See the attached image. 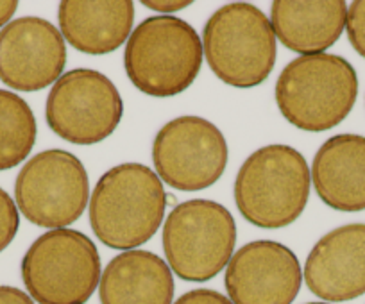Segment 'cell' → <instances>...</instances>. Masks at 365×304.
Segmentation results:
<instances>
[{"mask_svg":"<svg viewBox=\"0 0 365 304\" xmlns=\"http://www.w3.org/2000/svg\"><path fill=\"white\" fill-rule=\"evenodd\" d=\"M310 169L299 150L267 145L252 152L235 181V202L247 222L265 229L290 226L310 197Z\"/></svg>","mask_w":365,"mask_h":304,"instance_id":"4","label":"cell"},{"mask_svg":"<svg viewBox=\"0 0 365 304\" xmlns=\"http://www.w3.org/2000/svg\"><path fill=\"white\" fill-rule=\"evenodd\" d=\"M304 281L314 295L329 303L364 295L365 224H347L322 236L307 258Z\"/></svg>","mask_w":365,"mask_h":304,"instance_id":"13","label":"cell"},{"mask_svg":"<svg viewBox=\"0 0 365 304\" xmlns=\"http://www.w3.org/2000/svg\"><path fill=\"white\" fill-rule=\"evenodd\" d=\"M358 78L347 59L335 54L301 56L276 83V103L297 129L322 132L339 125L353 110Z\"/></svg>","mask_w":365,"mask_h":304,"instance_id":"2","label":"cell"},{"mask_svg":"<svg viewBox=\"0 0 365 304\" xmlns=\"http://www.w3.org/2000/svg\"><path fill=\"white\" fill-rule=\"evenodd\" d=\"M99 297L101 304H172V271L154 253L125 251L104 268Z\"/></svg>","mask_w":365,"mask_h":304,"instance_id":"17","label":"cell"},{"mask_svg":"<svg viewBox=\"0 0 365 304\" xmlns=\"http://www.w3.org/2000/svg\"><path fill=\"white\" fill-rule=\"evenodd\" d=\"M16 8H19L16 0H0V27L8 26L16 13Z\"/></svg>","mask_w":365,"mask_h":304,"instance_id":"24","label":"cell"},{"mask_svg":"<svg viewBox=\"0 0 365 304\" xmlns=\"http://www.w3.org/2000/svg\"><path fill=\"white\" fill-rule=\"evenodd\" d=\"M36 143V118L16 93L0 90V170L19 167Z\"/></svg>","mask_w":365,"mask_h":304,"instance_id":"18","label":"cell"},{"mask_svg":"<svg viewBox=\"0 0 365 304\" xmlns=\"http://www.w3.org/2000/svg\"><path fill=\"white\" fill-rule=\"evenodd\" d=\"M63 38L84 54L103 56L117 51L135 22V6L129 0H65L59 4Z\"/></svg>","mask_w":365,"mask_h":304,"instance_id":"15","label":"cell"},{"mask_svg":"<svg viewBox=\"0 0 365 304\" xmlns=\"http://www.w3.org/2000/svg\"><path fill=\"white\" fill-rule=\"evenodd\" d=\"M19 209L31 224L63 229L86 209L90 181L83 162L61 149L43 150L16 176Z\"/></svg>","mask_w":365,"mask_h":304,"instance_id":"8","label":"cell"},{"mask_svg":"<svg viewBox=\"0 0 365 304\" xmlns=\"http://www.w3.org/2000/svg\"><path fill=\"white\" fill-rule=\"evenodd\" d=\"M66 65L61 33L48 20L22 16L0 31V81L19 92L56 85Z\"/></svg>","mask_w":365,"mask_h":304,"instance_id":"11","label":"cell"},{"mask_svg":"<svg viewBox=\"0 0 365 304\" xmlns=\"http://www.w3.org/2000/svg\"><path fill=\"white\" fill-rule=\"evenodd\" d=\"M158 177L182 192L210 188L227 165V143L222 131L201 117H179L158 131L153 143Z\"/></svg>","mask_w":365,"mask_h":304,"instance_id":"10","label":"cell"},{"mask_svg":"<svg viewBox=\"0 0 365 304\" xmlns=\"http://www.w3.org/2000/svg\"><path fill=\"white\" fill-rule=\"evenodd\" d=\"M20 216L15 201L6 190L0 188V253L8 249L19 233Z\"/></svg>","mask_w":365,"mask_h":304,"instance_id":"19","label":"cell"},{"mask_svg":"<svg viewBox=\"0 0 365 304\" xmlns=\"http://www.w3.org/2000/svg\"><path fill=\"white\" fill-rule=\"evenodd\" d=\"M347 38L354 51L365 58V0H356L347 9Z\"/></svg>","mask_w":365,"mask_h":304,"instance_id":"20","label":"cell"},{"mask_svg":"<svg viewBox=\"0 0 365 304\" xmlns=\"http://www.w3.org/2000/svg\"><path fill=\"white\" fill-rule=\"evenodd\" d=\"M346 20L344 0H278L270 9L276 38L304 56H315L336 43Z\"/></svg>","mask_w":365,"mask_h":304,"instance_id":"16","label":"cell"},{"mask_svg":"<svg viewBox=\"0 0 365 304\" xmlns=\"http://www.w3.org/2000/svg\"><path fill=\"white\" fill-rule=\"evenodd\" d=\"M202 54L201 38L190 23L175 16H153L129 36L124 68L145 95L174 97L197 79Z\"/></svg>","mask_w":365,"mask_h":304,"instance_id":"3","label":"cell"},{"mask_svg":"<svg viewBox=\"0 0 365 304\" xmlns=\"http://www.w3.org/2000/svg\"><path fill=\"white\" fill-rule=\"evenodd\" d=\"M202 52L217 78L235 88L265 81L276 65V33L265 13L233 2L217 9L205 26Z\"/></svg>","mask_w":365,"mask_h":304,"instance_id":"5","label":"cell"},{"mask_svg":"<svg viewBox=\"0 0 365 304\" xmlns=\"http://www.w3.org/2000/svg\"><path fill=\"white\" fill-rule=\"evenodd\" d=\"M303 283L296 254L279 242L258 240L240 247L226 268L233 304H292Z\"/></svg>","mask_w":365,"mask_h":304,"instance_id":"12","label":"cell"},{"mask_svg":"<svg viewBox=\"0 0 365 304\" xmlns=\"http://www.w3.org/2000/svg\"><path fill=\"white\" fill-rule=\"evenodd\" d=\"M307 304H328V303H307Z\"/></svg>","mask_w":365,"mask_h":304,"instance_id":"25","label":"cell"},{"mask_svg":"<svg viewBox=\"0 0 365 304\" xmlns=\"http://www.w3.org/2000/svg\"><path fill=\"white\" fill-rule=\"evenodd\" d=\"M319 199L336 211L365 209V136L336 135L326 140L312 165Z\"/></svg>","mask_w":365,"mask_h":304,"instance_id":"14","label":"cell"},{"mask_svg":"<svg viewBox=\"0 0 365 304\" xmlns=\"http://www.w3.org/2000/svg\"><path fill=\"white\" fill-rule=\"evenodd\" d=\"M167 194L158 174L140 163H124L97 181L90 197V224L104 246L129 251L160 229Z\"/></svg>","mask_w":365,"mask_h":304,"instance_id":"1","label":"cell"},{"mask_svg":"<svg viewBox=\"0 0 365 304\" xmlns=\"http://www.w3.org/2000/svg\"><path fill=\"white\" fill-rule=\"evenodd\" d=\"M237 243V224L230 209L208 199L181 202L163 224L168 267L182 281L202 283L230 263Z\"/></svg>","mask_w":365,"mask_h":304,"instance_id":"6","label":"cell"},{"mask_svg":"<svg viewBox=\"0 0 365 304\" xmlns=\"http://www.w3.org/2000/svg\"><path fill=\"white\" fill-rule=\"evenodd\" d=\"M22 279L36 303L84 304L101 281L99 251L84 233L52 229L27 249Z\"/></svg>","mask_w":365,"mask_h":304,"instance_id":"7","label":"cell"},{"mask_svg":"<svg viewBox=\"0 0 365 304\" xmlns=\"http://www.w3.org/2000/svg\"><path fill=\"white\" fill-rule=\"evenodd\" d=\"M192 2L190 0H145L143 6L149 9H154V11H160V13H174L179 11V9H185L188 8Z\"/></svg>","mask_w":365,"mask_h":304,"instance_id":"22","label":"cell"},{"mask_svg":"<svg viewBox=\"0 0 365 304\" xmlns=\"http://www.w3.org/2000/svg\"><path fill=\"white\" fill-rule=\"evenodd\" d=\"M124 115L117 86L97 70L76 68L52 86L45 106L47 124L59 138L93 145L110 138Z\"/></svg>","mask_w":365,"mask_h":304,"instance_id":"9","label":"cell"},{"mask_svg":"<svg viewBox=\"0 0 365 304\" xmlns=\"http://www.w3.org/2000/svg\"><path fill=\"white\" fill-rule=\"evenodd\" d=\"M174 304H233L226 295L210 288H197L182 293Z\"/></svg>","mask_w":365,"mask_h":304,"instance_id":"21","label":"cell"},{"mask_svg":"<svg viewBox=\"0 0 365 304\" xmlns=\"http://www.w3.org/2000/svg\"><path fill=\"white\" fill-rule=\"evenodd\" d=\"M0 304H34L31 295L15 286H0Z\"/></svg>","mask_w":365,"mask_h":304,"instance_id":"23","label":"cell"}]
</instances>
